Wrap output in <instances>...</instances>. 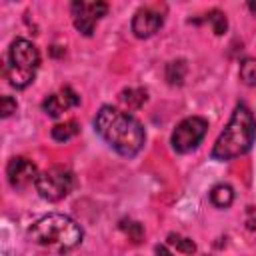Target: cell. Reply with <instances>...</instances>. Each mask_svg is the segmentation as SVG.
Wrapping results in <instances>:
<instances>
[{
    "label": "cell",
    "mask_w": 256,
    "mask_h": 256,
    "mask_svg": "<svg viewBox=\"0 0 256 256\" xmlns=\"http://www.w3.org/2000/svg\"><path fill=\"white\" fill-rule=\"evenodd\" d=\"M96 132L122 156H136L146 140L142 124L128 112L114 106H102L94 120Z\"/></svg>",
    "instance_id": "obj_1"
},
{
    "label": "cell",
    "mask_w": 256,
    "mask_h": 256,
    "mask_svg": "<svg viewBox=\"0 0 256 256\" xmlns=\"http://www.w3.org/2000/svg\"><path fill=\"white\" fill-rule=\"evenodd\" d=\"M254 138H256L254 114L246 104H238L234 108L226 128L222 130V134L214 142L212 158H216V160L238 158L250 150V146L254 144Z\"/></svg>",
    "instance_id": "obj_2"
},
{
    "label": "cell",
    "mask_w": 256,
    "mask_h": 256,
    "mask_svg": "<svg viewBox=\"0 0 256 256\" xmlns=\"http://www.w3.org/2000/svg\"><path fill=\"white\" fill-rule=\"evenodd\" d=\"M32 242L54 252H68L82 242V228L66 214H46L28 228Z\"/></svg>",
    "instance_id": "obj_3"
},
{
    "label": "cell",
    "mask_w": 256,
    "mask_h": 256,
    "mask_svg": "<svg viewBox=\"0 0 256 256\" xmlns=\"http://www.w3.org/2000/svg\"><path fill=\"white\" fill-rule=\"evenodd\" d=\"M40 66V54L38 48L24 40L16 38L10 46L8 60H6V78L14 88H26L38 72Z\"/></svg>",
    "instance_id": "obj_4"
},
{
    "label": "cell",
    "mask_w": 256,
    "mask_h": 256,
    "mask_svg": "<svg viewBox=\"0 0 256 256\" xmlns=\"http://www.w3.org/2000/svg\"><path fill=\"white\" fill-rule=\"evenodd\" d=\"M38 194L48 200V202H58L62 198H66L74 186V176L68 168L64 166H52L44 172L38 174L36 182H34Z\"/></svg>",
    "instance_id": "obj_5"
},
{
    "label": "cell",
    "mask_w": 256,
    "mask_h": 256,
    "mask_svg": "<svg viewBox=\"0 0 256 256\" xmlns=\"http://www.w3.org/2000/svg\"><path fill=\"white\" fill-rule=\"evenodd\" d=\"M206 130H208V122L204 118H200V116L184 118L172 132V148L178 154H186V152L194 150L202 142Z\"/></svg>",
    "instance_id": "obj_6"
},
{
    "label": "cell",
    "mask_w": 256,
    "mask_h": 256,
    "mask_svg": "<svg viewBox=\"0 0 256 256\" xmlns=\"http://www.w3.org/2000/svg\"><path fill=\"white\" fill-rule=\"evenodd\" d=\"M108 12V6L104 2H74L72 4V18L76 30H80L84 36H90L94 32L96 22Z\"/></svg>",
    "instance_id": "obj_7"
},
{
    "label": "cell",
    "mask_w": 256,
    "mask_h": 256,
    "mask_svg": "<svg viewBox=\"0 0 256 256\" xmlns=\"http://www.w3.org/2000/svg\"><path fill=\"white\" fill-rule=\"evenodd\" d=\"M6 174H8V182L14 188H26L28 184L36 182L38 168H36V164L32 160H28L24 156H16V158H12L8 162Z\"/></svg>",
    "instance_id": "obj_8"
},
{
    "label": "cell",
    "mask_w": 256,
    "mask_h": 256,
    "mask_svg": "<svg viewBox=\"0 0 256 256\" xmlns=\"http://www.w3.org/2000/svg\"><path fill=\"white\" fill-rule=\"evenodd\" d=\"M162 26V16L150 8H142L132 18V32L136 38H150Z\"/></svg>",
    "instance_id": "obj_9"
},
{
    "label": "cell",
    "mask_w": 256,
    "mask_h": 256,
    "mask_svg": "<svg viewBox=\"0 0 256 256\" xmlns=\"http://www.w3.org/2000/svg\"><path fill=\"white\" fill-rule=\"evenodd\" d=\"M80 102V98L76 96V92L72 90V88H62V92H58V94H50L44 102H42V108H44V112L48 114V116H52V118H58L62 112H66L68 108H72V106H76Z\"/></svg>",
    "instance_id": "obj_10"
},
{
    "label": "cell",
    "mask_w": 256,
    "mask_h": 256,
    "mask_svg": "<svg viewBox=\"0 0 256 256\" xmlns=\"http://www.w3.org/2000/svg\"><path fill=\"white\" fill-rule=\"evenodd\" d=\"M232 200H234V190L228 184H216L210 192V202L216 208H228L232 204Z\"/></svg>",
    "instance_id": "obj_11"
},
{
    "label": "cell",
    "mask_w": 256,
    "mask_h": 256,
    "mask_svg": "<svg viewBox=\"0 0 256 256\" xmlns=\"http://www.w3.org/2000/svg\"><path fill=\"white\" fill-rule=\"evenodd\" d=\"M186 78V62L184 60H174L166 66V80L172 86H180Z\"/></svg>",
    "instance_id": "obj_12"
},
{
    "label": "cell",
    "mask_w": 256,
    "mask_h": 256,
    "mask_svg": "<svg viewBox=\"0 0 256 256\" xmlns=\"http://www.w3.org/2000/svg\"><path fill=\"white\" fill-rule=\"evenodd\" d=\"M146 90H140V88H128V90H122V94H120V100L128 106V108H132V110H136V108H140L144 102H146Z\"/></svg>",
    "instance_id": "obj_13"
},
{
    "label": "cell",
    "mask_w": 256,
    "mask_h": 256,
    "mask_svg": "<svg viewBox=\"0 0 256 256\" xmlns=\"http://www.w3.org/2000/svg\"><path fill=\"white\" fill-rule=\"evenodd\" d=\"M78 134V124L74 120H68L64 124H56L52 128V138L56 142H68L70 138H74Z\"/></svg>",
    "instance_id": "obj_14"
},
{
    "label": "cell",
    "mask_w": 256,
    "mask_h": 256,
    "mask_svg": "<svg viewBox=\"0 0 256 256\" xmlns=\"http://www.w3.org/2000/svg\"><path fill=\"white\" fill-rule=\"evenodd\" d=\"M240 80L246 86H256V58H246L240 64Z\"/></svg>",
    "instance_id": "obj_15"
},
{
    "label": "cell",
    "mask_w": 256,
    "mask_h": 256,
    "mask_svg": "<svg viewBox=\"0 0 256 256\" xmlns=\"http://www.w3.org/2000/svg\"><path fill=\"white\" fill-rule=\"evenodd\" d=\"M168 244L174 246L176 250H180L182 254H192L196 250V244L190 238L180 236V234H168Z\"/></svg>",
    "instance_id": "obj_16"
},
{
    "label": "cell",
    "mask_w": 256,
    "mask_h": 256,
    "mask_svg": "<svg viewBox=\"0 0 256 256\" xmlns=\"http://www.w3.org/2000/svg\"><path fill=\"white\" fill-rule=\"evenodd\" d=\"M208 20H210V24H212V30H214V34H224L226 32V28H228V20H226V16L220 12V10H212L210 14H208Z\"/></svg>",
    "instance_id": "obj_17"
},
{
    "label": "cell",
    "mask_w": 256,
    "mask_h": 256,
    "mask_svg": "<svg viewBox=\"0 0 256 256\" xmlns=\"http://www.w3.org/2000/svg\"><path fill=\"white\" fill-rule=\"evenodd\" d=\"M12 112H16V100L12 96H2L0 98V114H2V118H8Z\"/></svg>",
    "instance_id": "obj_18"
},
{
    "label": "cell",
    "mask_w": 256,
    "mask_h": 256,
    "mask_svg": "<svg viewBox=\"0 0 256 256\" xmlns=\"http://www.w3.org/2000/svg\"><path fill=\"white\" fill-rule=\"evenodd\" d=\"M122 228L130 234V238L134 242H140V238H142V226L138 222H128V226H122Z\"/></svg>",
    "instance_id": "obj_19"
},
{
    "label": "cell",
    "mask_w": 256,
    "mask_h": 256,
    "mask_svg": "<svg viewBox=\"0 0 256 256\" xmlns=\"http://www.w3.org/2000/svg\"><path fill=\"white\" fill-rule=\"evenodd\" d=\"M154 252H156V256H172V252H170L166 246H156Z\"/></svg>",
    "instance_id": "obj_20"
},
{
    "label": "cell",
    "mask_w": 256,
    "mask_h": 256,
    "mask_svg": "<svg viewBox=\"0 0 256 256\" xmlns=\"http://www.w3.org/2000/svg\"><path fill=\"white\" fill-rule=\"evenodd\" d=\"M248 8H250L252 12H256V2H248Z\"/></svg>",
    "instance_id": "obj_21"
}]
</instances>
